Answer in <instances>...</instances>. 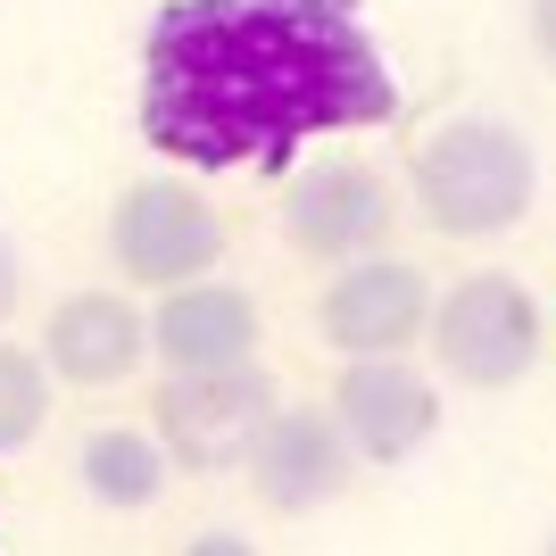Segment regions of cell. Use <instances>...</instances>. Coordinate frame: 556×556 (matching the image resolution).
I'll list each match as a JSON object with an SVG mask.
<instances>
[{
    "label": "cell",
    "instance_id": "277c9868",
    "mask_svg": "<svg viewBox=\"0 0 556 556\" xmlns=\"http://www.w3.org/2000/svg\"><path fill=\"white\" fill-rule=\"evenodd\" d=\"M432 357L465 391H515L540 366V300L507 266H473L432 300Z\"/></svg>",
    "mask_w": 556,
    "mask_h": 556
},
{
    "label": "cell",
    "instance_id": "ba28073f",
    "mask_svg": "<svg viewBox=\"0 0 556 556\" xmlns=\"http://www.w3.org/2000/svg\"><path fill=\"white\" fill-rule=\"evenodd\" d=\"M332 424L357 448V465H407L441 432V382L416 357H349L332 374Z\"/></svg>",
    "mask_w": 556,
    "mask_h": 556
},
{
    "label": "cell",
    "instance_id": "9c48e42d",
    "mask_svg": "<svg viewBox=\"0 0 556 556\" xmlns=\"http://www.w3.org/2000/svg\"><path fill=\"white\" fill-rule=\"evenodd\" d=\"M34 357L67 391H116L150 357V307H134V291H116V282H84V291H67L42 316V349Z\"/></svg>",
    "mask_w": 556,
    "mask_h": 556
},
{
    "label": "cell",
    "instance_id": "6da1fadb",
    "mask_svg": "<svg viewBox=\"0 0 556 556\" xmlns=\"http://www.w3.org/2000/svg\"><path fill=\"white\" fill-rule=\"evenodd\" d=\"M391 109L366 0H166L141 42V134L191 175H291L307 141Z\"/></svg>",
    "mask_w": 556,
    "mask_h": 556
},
{
    "label": "cell",
    "instance_id": "7c38bea8",
    "mask_svg": "<svg viewBox=\"0 0 556 556\" xmlns=\"http://www.w3.org/2000/svg\"><path fill=\"white\" fill-rule=\"evenodd\" d=\"M166 473H175V465H166L150 424H92L84 448H75V482L109 515H150L166 498Z\"/></svg>",
    "mask_w": 556,
    "mask_h": 556
},
{
    "label": "cell",
    "instance_id": "8992f818",
    "mask_svg": "<svg viewBox=\"0 0 556 556\" xmlns=\"http://www.w3.org/2000/svg\"><path fill=\"white\" fill-rule=\"evenodd\" d=\"M282 382L266 366H225V374H166L150 399V432H159L166 465L184 473H225L250 465L257 432L275 424Z\"/></svg>",
    "mask_w": 556,
    "mask_h": 556
},
{
    "label": "cell",
    "instance_id": "5bb4252c",
    "mask_svg": "<svg viewBox=\"0 0 556 556\" xmlns=\"http://www.w3.org/2000/svg\"><path fill=\"white\" fill-rule=\"evenodd\" d=\"M25 307V257L9 250V232H0V332H9V316Z\"/></svg>",
    "mask_w": 556,
    "mask_h": 556
},
{
    "label": "cell",
    "instance_id": "2e32d148",
    "mask_svg": "<svg viewBox=\"0 0 556 556\" xmlns=\"http://www.w3.org/2000/svg\"><path fill=\"white\" fill-rule=\"evenodd\" d=\"M175 556H257V540H241V532H200V540H184Z\"/></svg>",
    "mask_w": 556,
    "mask_h": 556
},
{
    "label": "cell",
    "instance_id": "30bf717a",
    "mask_svg": "<svg viewBox=\"0 0 556 556\" xmlns=\"http://www.w3.org/2000/svg\"><path fill=\"white\" fill-rule=\"evenodd\" d=\"M241 473H250V490L275 515H316V507H332V498L357 482V448L341 441L332 407H291V399H282Z\"/></svg>",
    "mask_w": 556,
    "mask_h": 556
},
{
    "label": "cell",
    "instance_id": "52a82bcc",
    "mask_svg": "<svg viewBox=\"0 0 556 556\" xmlns=\"http://www.w3.org/2000/svg\"><path fill=\"white\" fill-rule=\"evenodd\" d=\"M432 282L416 257H357L316 291V341L349 357H407L432 332Z\"/></svg>",
    "mask_w": 556,
    "mask_h": 556
},
{
    "label": "cell",
    "instance_id": "3957f363",
    "mask_svg": "<svg viewBox=\"0 0 556 556\" xmlns=\"http://www.w3.org/2000/svg\"><path fill=\"white\" fill-rule=\"evenodd\" d=\"M232 232L216 216V200L184 175H150V184L116 191L109 208V257L134 291H191V282H216Z\"/></svg>",
    "mask_w": 556,
    "mask_h": 556
},
{
    "label": "cell",
    "instance_id": "e0dca14e",
    "mask_svg": "<svg viewBox=\"0 0 556 556\" xmlns=\"http://www.w3.org/2000/svg\"><path fill=\"white\" fill-rule=\"evenodd\" d=\"M540 556H556V540H548V548H540Z\"/></svg>",
    "mask_w": 556,
    "mask_h": 556
},
{
    "label": "cell",
    "instance_id": "7a4b0ae2",
    "mask_svg": "<svg viewBox=\"0 0 556 556\" xmlns=\"http://www.w3.org/2000/svg\"><path fill=\"white\" fill-rule=\"evenodd\" d=\"M407 191L416 216L448 241H498L532 216L540 200V159L532 141L498 116H448L407 150Z\"/></svg>",
    "mask_w": 556,
    "mask_h": 556
},
{
    "label": "cell",
    "instance_id": "9a60e30c",
    "mask_svg": "<svg viewBox=\"0 0 556 556\" xmlns=\"http://www.w3.org/2000/svg\"><path fill=\"white\" fill-rule=\"evenodd\" d=\"M523 34H532L540 67H556V0H532V9H523Z\"/></svg>",
    "mask_w": 556,
    "mask_h": 556
},
{
    "label": "cell",
    "instance_id": "4fadbf2b",
    "mask_svg": "<svg viewBox=\"0 0 556 556\" xmlns=\"http://www.w3.org/2000/svg\"><path fill=\"white\" fill-rule=\"evenodd\" d=\"M42 424H50V366L34 357V349L0 341V457L34 448Z\"/></svg>",
    "mask_w": 556,
    "mask_h": 556
},
{
    "label": "cell",
    "instance_id": "8fae6325",
    "mask_svg": "<svg viewBox=\"0 0 556 556\" xmlns=\"http://www.w3.org/2000/svg\"><path fill=\"white\" fill-rule=\"evenodd\" d=\"M257 341H266V307L241 282H191V291H166L150 307V357L166 374L257 366Z\"/></svg>",
    "mask_w": 556,
    "mask_h": 556
},
{
    "label": "cell",
    "instance_id": "5b68a950",
    "mask_svg": "<svg viewBox=\"0 0 556 556\" xmlns=\"http://www.w3.org/2000/svg\"><path fill=\"white\" fill-rule=\"evenodd\" d=\"M391 225H399V191L391 175L357 150H332L316 166H291L282 184V241L291 257L307 266H357V257H382L391 250Z\"/></svg>",
    "mask_w": 556,
    "mask_h": 556
}]
</instances>
